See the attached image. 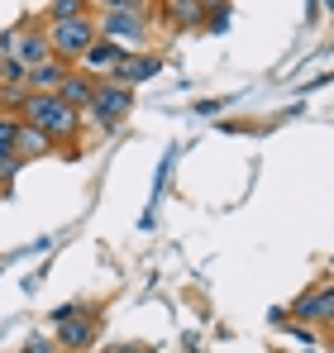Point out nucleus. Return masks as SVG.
Here are the masks:
<instances>
[{
  "mask_svg": "<svg viewBox=\"0 0 334 353\" xmlns=\"http://www.w3.org/2000/svg\"><path fill=\"white\" fill-rule=\"evenodd\" d=\"M19 119L34 124L39 134H48L57 148H62V143L72 148V143L81 139V129H86V115H81V110H72L62 96H39V91H29V101H24Z\"/></svg>",
  "mask_w": 334,
  "mask_h": 353,
  "instance_id": "1",
  "label": "nucleus"
},
{
  "mask_svg": "<svg viewBox=\"0 0 334 353\" xmlns=\"http://www.w3.org/2000/svg\"><path fill=\"white\" fill-rule=\"evenodd\" d=\"M96 24H101V39H110L119 48L139 53V48H148L158 19H153L148 5H129V10H106V14H96Z\"/></svg>",
  "mask_w": 334,
  "mask_h": 353,
  "instance_id": "2",
  "label": "nucleus"
},
{
  "mask_svg": "<svg viewBox=\"0 0 334 353\" xmlns=\"http://www.w3.org/2000/svg\"><path fill=\"white\" fill-rule=\"evenodd\" d=\"M134 110V86H119V81H96V101L86 110V124H96V134H115Z\"/></svg>",
  "mask_w": 334,
  "mask_h": 353,
  "instance_id": "3",
  "label": "nucleus"
},
{
  "mask_svg": "<svg viewBox=\"0 0 334 353\" xmlns=\"http://www.w3.org/2000/svg\"><path fill=\"white\" fill-rule=\"evenodd\" d=\"M48 39H53V58L77 67L86 48L101 43V24H96V14H81V19H67V24H48Z\"/></svg>",
  "mask_w": 334,
  "mask_h": 353,
  "instance_id": "4",
  "label": "nucleus"
},
{
  "mask_svg": "<svg viewBox=\"0 0 334 353\" xmlns=\"http://www.w3.org/2000/svg\"><path fill=\"white\" fill-rule=\"evenodd\" d=\"M286 320H296V325H334V277H325L311 292L296 296L286 305Z\"/></svg>",
  "mask_w": 334,
  "mask_h": 353,
  "instance_id": "5",
  "label": "nucleus"
},
{
  "mask_svg": "<svg viewBox=\"0 0 334 353\" xmlns=\"http://www.w3.org/2000/svg\"><path fill=\"white\" fill-rule=\"evenodd\" d=\"M96 334H101V320H96V310H81L77 320H62V325H53L57 349H67V353H86L91 344H96Z\"/></svg>",
  "mask_w": 334,
  "mask_h": 353,
  "instance_id": "6",
  "label": "nucleus"
},
{
  "mask_svg": "<svg viewBox=\"0 0 334 353\" xmlns=\"http://www.w3.org/2000/svg\"><path fill=\"white\" fill-rule=\"evenodd\" d=\"M167 62H163V53H124V58L115 62V72H110V81H119V86H144V81H153L158 72H163Z\"/></svg>",
  "mask_w": 334,
  "mask_h": 353,
  "instance_id": "7",
  "label": "nucleus"
},
{
  "mask_svg": "<svg viewBox=\"0 0 334 353\" xmlns=\"http://www.w3.org/2000/svg\"><path fill=\"white\" fill-rule=\"evenodd\" d=\"M53 58V39H48V24H19V53L14 62L19 67H43V62Z\"/></svg>",
  "mask_w": 334,
  "mask_h": 353,
  "instance_id": "8",
  "label": "nucleus"
},
{
  "mask_svg": "<svg viewBox=\"0 0 334 353\" xmlns=\"http://www.w3.org/2000/svg\"><path fill=\"white\" fill-rule=\"evenodd\" d=\"M124 53H129V48H119V43H110V39H101L96 48H86V53H81L77 67H81L86 77H96V81H106V77L115 72V62L124 58Z\"/></svg>",
  "mask_w": 334,
  "mask_h": 353,
  "instance_id": "9",
  "label": "nucleus"
},
{
  "mask_svg": "<svg viewBox=\"0 0 334 353\" xmlns=\"http://www.w3.org/2000/svg\"><path fill=\"white\" fill-rule=\"evenodd\" d=\"M163 24L172 29V34L206 29V5H201V0H177V5H163Z\"/></svg>",
  "mask_w": 334,
  "mask_h": 353,
  "instance_id": "10",
  "label": "nucleus"
},
{
  "mask_svg": "<svg viewBox=\"0 0 334 353\" xmlns=\"http://www.w3.org/2000/svg\"><path fill=\"white\" fill-rule=\"evenodd\" d=\"M57 96H62L72 110H81V115H86V110H91V101H96V77H86L81 67H72V72H67V81L57 86Z\"/></svg>",
  "mask_w": 334,
  "mask_h": 353,
  "instance_id": "11",
  "label": "nucleus"
},
{
  "mask_svg": "<svg viewBox=\"0 0 334 353\" xmlns=\"http://www.w3.org/2000/svg\"><path fill=\"white\" fill-rule=\"evenodd\" d=\"M67 72H72V62L48 58L43 67H34V72H29V91H39V96H57V86L67 81Z\"/></svg>",
  "mask_w": 334,
  "mask_h": 353,
  "instance_id": "12",
  "label": "nucleus"
},
{
  "mask_svg": "<svg viewBox=\"0 0 334 353\" xmlns=\"http://www.w3.org/2000/svg\"><path fill=\"white\" fill-rule=\"evenodd\" d=\"M14 148H19V158H24V163H34V158H48V153H57V143L48 139V134H39L34 124H24V129H19V143H14Z\"/></svg>",
  "mask_w": 334,
  "mask_h": 353,
  "instance_id": "13",
  "label": "nucleus"
},
{
  "mask_svg": "<svg viewBox=\"0 0 334 353\" xmlns=\"http://www.w3.org/2000/svg\"><path fill=\"white\" fill-rule=\"evenodd\" d=\"M91 14V0H53L48 5V24H67V19H81Z\"/></svg>",
  "mask_w": 334,
  "mask_h": 353,
  "instance_id": "14",
  "label": "nucleus"
},
{
  "mask_svg": "<svg viewBox=\"0 0 334 353\" xmlns=\"http://www.w3.org/2000/svg\"><path fill=\"white\" fill-rule=\"evenodd\" d=\"M24 168V158H19V148L14 143H0V181H14V172Z\"/></svg>",
  "mask_w": 334,
  "mask_h": 353,
  "instance_id": "15",
  "label": "nucleus"
},
{
  "mask_svg": "<svg viewBox=\"0 0 334 353\" xmlns=\"http://www.w3.org/2000/svg\"><path fill=\"white\" fill-rule=\"evenodd\" d=\"M19 129H24V119L0 110V143H19Z\"/></svg>",
  "mask_w": 334,
  "mask_h": 353,
  "instance_id": "16",
  "label": "nucleus"
},
{
  "mask_svg": "<svg viewBox=\"0 0 334 353\" xmlns=\"http://www.w3.org/2000/svg\"><path fill=\"white\" fill-rule=\"evenodd\" d=\"M19 53V29H0V58H14Z\"/></svg>",
  "mask_w": 334,
  "mask_h": 353,
  "instance_id": "17",
  "label": "nucleus"
},
{
  "mask_svg": "<svg viewBox=\"0 0 334 353\" xmlns=\"http://www.w3.org/2000/svg\"><path fill=\"white\" fill-rule=\"evenodd\" d=\"M24 353H57V339L53 334H34V339L24 344Z\"/></svg>",
  "mask_w": 334,
  "mask_h": 353,
  "instance_id": "18",
  "label": "nucleus"
},
{
  "mask_svg": "<svg viewBox=\"0 0 334 353\" xmlns=\"http://www.w3.org/2000/svg\"><path fill=\"white\" fill-rule=\"evenodd\" d=\"M206 29H210V34H224V29H229V5H224V10H210Z\"/></svg>",
  "mask_w": 334,
  "mask_h": 353,
  "instance_id": "19",
  "label": "nucleus"
},
{
  "mask_svg": "<svg viewBox=\"0 0 334 353\" xmlns=\"http://www.w3.org/2000/svg\"><path fill=\"white\" fill-rule=\"evenodd\" d=\"M129 5H144V0H91L96 14H106V10H129Z\"/></svg>",
  "mask_w": 334,
  "mask_h": 353,
  "instance_id": "20",
  "label": "nucleus"
},
{
  "mask_svg": "<svg viewBox=\"0 0 334 353\" xmlns=\"http://www.w3.org/2000/svg\"><path fill=\"white\" fill-rule=\"evenodd\" d=\"M81 310H86V305H77V301H67V305H57V310H53V325H62V320H77Z\"/></svg>",
  "mask_w": 334,
  "mask_h": 353,
  "instance_id": "21",
  "label": "nucleus"
},
{
  "mask_svg": "<svg viewBox=\"0 0 334 353\" xmlns=\"http://www.w3.org/2000/svg\"><path fill=\"white\" fill-rule=\"evenodd\" d=\"M224 105H229V96H224V101H196V115L206 119V115H220Z\"/></svg>",
  "mask_w": 334,
  "mask_h": 353,
  "instance_id": "22",
  "label": "nucleus"
},
{
  "mask_svg": "<svg viewBox=\"0 0 334 353\" xmlns=\"http://www.w3.org/2000/svg\"><path fill=\"white\" fill-rule=\"evenodd\" d=\"M334 81V72H320V77H311V81H306V86H296V91H301V96H306V91H320V86H330Z\"/></svg>",
  "mask_w": 334,
  "mask_h": 353,
  "instance_id": "23",
  "label": "nucleus"
},
{
  "mask_svg": "<svg viewBox=\"0 0 334 353\" xmlns=\"http://www.w3.org/2000/svg\"><path fill=\"white\" fill-rule=\"evenodd\" d=\"M110 353H158V349H148V344H115Z\"/></svg>",
  "mask_w": 334,
  "mask_h": 353,
  "instance_id": "24",
  "label": "nucleus"
},
{
  "mask_svg": "<svg viewBox=\"0 0 334 353\" xmlns=\"http://www.w3.org/2000/svg\"><path fill=\"white\" fill-rule=\"evenodd\" d=\"M306 19H311V24L320 19V0H306Z\"/></svg>",
  "mask_w": 334,
  "mask_h": 353,
  "instance_id": "25",
  "label": "nucleus"
},
{
  "mask_svg": "<svg viewBox=\"0 0 334 353\" xmlns=\"http://www.w3.org/2000/svg\"><path fill=\"white\" fill-rule=\"evenodd\" d=\"M201 5H206V10H224L229 0H201Z\"/></svg>",
  "mask_w": 334,
  "mask_h": 353,
  "instance_id": "26",
  "label": "nucleus"
},
{
  "mask_svg": "<svg viewBox=\"0 0 334 353\" xmlns=\"http://www.w3.org/2000/svg\"><path fill=\"white\" fill-rule=\"evenodd\" d=\"M158 5H177V0H158Z\"/></svg>",
  "mask_w": 334,
  "mask_h": 353,
  "instance_id": "27",
  "label": "nucleus"
},
{
  "mask_svg": "<svg viewBox=\"0 0 334 353\" xmlns=\"http://www.w3.org/2000/svg\"><path fill=\"white\" fill-rule=\"evenodd\" d=\"M0 268H5V263H0Z\"/></svg>",
  "mask_w": 334,
  "mask_h": 353,
  "instance_id": "28",
  "label": "nucleus"
}]
</instances>
